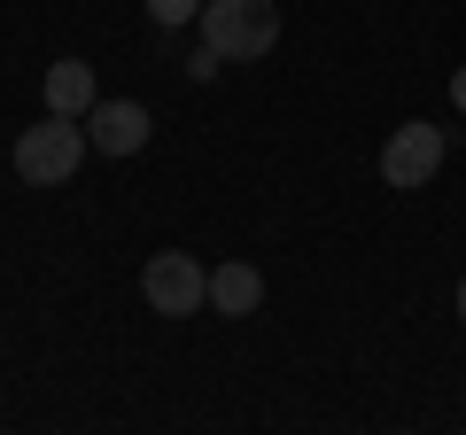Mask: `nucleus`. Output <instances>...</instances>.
Segmentation results:
<instances>
[{
    "label": "nucleus",
    "mask_w": 466,
    "mask_h": 435,
    "mask_svg": "<svg viewBox=\"0 0 466 435\" xmlns=\"http://www.w3.org/2000/svg\"><path fill=\"white\" fill-rule=\"evenodd\" d=\"M86 117H39V125H24L16 133V179L24 187H63V179H78V164H86Z\"/></svg>",
    "instance_id": "1"
},
{
    "label": "nucleus",
    "mask_w": 466,
    "mask_h": 435,
    "mask_svg": "<svg viewBox=\"0 0 466 435\" xmlns=\"http://www.w3.org/2000/svg\"><path fill=\"white\" fill-rule=\"evenodd\" d=\"M202 39H210L226 63H265L280 47V8L272 0H202Z\"/></svg>",
    "instance_id": "2"
},
{
    "label": "nucleus",
    "mask_w": 466,
    "mask_h": 435,
    "mask_svg": "<svg viewBox=\"0 0 466 435\" xmlns=\"http://www.w3.org/2000/svg\"><path fill=\"white\" fill-rule=\"evenodd\" d=\"M140 303H148L156 319H202L210 311V272H202V257L156 249L148 265H140Z\"/></svg>",
    "instance_id": "3"
},
{
    "label": "nucleus",
    "mask_w": 466,
    "mask_h": 435,
    "mask_svg": "<svg viewBox=\"0 0 466 435\" xmlns=\"http://www.w3.org/2000/svg\"><path fill=\"white\" fill-rule=\"evenodd\" d=\"M443 125H428V117H412V125H397V133L381 140V179L397 187V195H412V187H428L435 171H443Z\"/></svg>",
    "instance_id": "4"
},
{
    "label": "nucleus",
    "mask_w": 466,
    "mask_h": 435,
    "mask_svg": "<svg viewBox=\"0 0 466 435\" xmlns=\"http://www.w3.org/2000/svg\"><path fill=\"white\" fill-rule=\"evenodd\" d=\"M148 109H140V101H125V94H101L94 101V117H86V140H94L101 156H140L148 148Z\"/></svg>",
    "instance_id": "5"
},
{
    "label": "nucleus",
    "mask_w": 466,
    "mask_h": 435,
    "mask_svg": "<svg viewBox=\"0 0 466 435\" xmlns=\"http://www.w3.org/2000/svg\"><path fill=\"white\" fill-rule=\"evenodd\" d=\"M39 94H47V109H55V117H94L101 78H94V63H86V55H63V63H47Z\"/></svg>",
    "instance_id": "6"
},
{
    "label": "nucleus",
    "mask_w": 466,
    "mask_h": 435,
    "mask_svg": "<svg viewBox=\"0 0 466 435\" xmlns=\"http://www.w3.org/2000/svg\"><path fill=\"white\" fill-rule=\"evenodd\" d=\"M257 303H265V272L257 265H241V257L210 265V311L218 319H257Z\"/></svg>",
    "instance_id": "7"
},
{
    "label": "nucleus",
    "mask_w": 466,
    "mask_h": 435,
    "mask_svg": "<svg viewBox=\"0 0 466 435\" xmlns=\"http://www.w3.org/2000/svg\"><path fill=\"white\" fill-rule=\"evenodd\" d=\"M140 8L156 16V32H179V24H195V16H202V0H140Z\"/></svg>",
    "instance_id": "8"
},
{
    "label": "nucleus",
    "mask_w": 466,
    "mask_h": 435,
    "mask_svg": "<svg viewBox=\"0 0 466 435\" xmlns=\"http://www.w3.org/2000/svg\"><path fill=\"white\" fill-rule=\"evenodd\" d=\"M218 70H226V55H218V47H210V39H202V47H195V55H187V78H195V86H210V78H218Z\"/></svg>",
    "instance_id": "9"
},
{
    "label": "nucleus",
    "mask_w": 466,
    "mask_h": 435,
    "mask_svg": "<svg viewBox=\"0 0 466 435\" xmlns=\"http://www.w3.org/2000/svg\"><path fill=\"white\" fill-rule=\"evenodd\" d=\"M451 109H459V117H466V63L451 70Z\"/></svg>",
    "instance_id": "10"
},
{
    "label": "nucleus",
    "mask_w": 466,
    "mask_h": 435,
    "mask_svg": "<svg viewBox=\"0 0 466 435\" xmlns=\"http://www.w3.org/2000/svg\"><path fill=\"white\" fill-rule=\"evenodd\" d=\"M459 319H466V272H459Z\"/></svg>",
    "instance_id": "11"
}]
</instances>
